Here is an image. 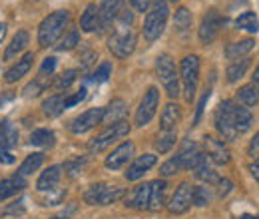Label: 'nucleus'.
<instances>
[{
  "label": "nucleus",
  "mask_w": 259,
  "mask_h": 219,
  "mask_svg": "<svg viewBox=\"0 0 259 219\" xmlns=\"http://www.w3.org/2000/svg\"><path fill=\"white\" fill-rule=\"evenodd\" d=\"M209 96H211V92H209V90H205V94L201 96V100H199V104H197V110H195V120H194V125L199 124V120H201V114H203V108H205V104H207V100H209Z\"/></svg>",
  "instance_id": "09e8293b"
},
{
  "label": "nucleus",
  "mask_w": 259,
  "mask_h": 219,
  "mask_svg": "<svg viewBox=\"0 0 259 219\" xmlns=\"http://www.w3.org/2000/svg\"><path fill=\"white\" fill-rule=\"evenodd\" d=\"M130 129H132V125H130V122H126V120H122V122H118V124L106 125V129H104L102 134H98L94 140H90L88 150H90L92 154H100V152L108 150L116 140L126 138L130 134Z\"/></svg>",
  "instance_id": "20e7f679"
},
{
  "label": "nucleus",
  "mask_w": 259,
  "mask_h": 219,
  "mask_svg": "<svg viewBox=\"0 0 259 219\" xmlns=\"http://www.w3.org/2000/svg\"><path fill=\"white\" fill-rule=\"evenodd\" d=\"M192 191H194L192 184H188V182L180 184V188L176 189V193L171 195V199L167 203V209L171 215H182L192 207Z\"/></svg>",
  "instance_id": "f8f14e48"
},
{
  "label": "nucleus",
  "mask_w": 259,
  "mask_h": 219,
  "mask_svg": "<svg viewBox=\"0 0 259 219\" xmlns=\"http://www.w3.org/2000/svg\"><path fill=\"white\" fill-rule=\"evenodd\" d=\"M76 211H78V203H76V201H70V203H66L64 207H62L52 219H70L72 215H76Z\"/></svg>",
  "instance_id": "a18cd8bd"
},
{
  "label": "nucleus",
  "mask_w": 259,
  "mask_h": 219,
  "mask_svg": "<svg viewBox=\"0 0 259 219\" xmlns=\"http://www.w3.org/2000/svg\"><path fill=\"white\" fill-rule=\"evenodd\" d=\"M158 106H160V90L152 86V88L144 94L142 102H140V108H138V112H136V125L144 127V125L150 124L152 118H154L156 112H158Z\"/></svg>",
  "instance_id": "9d476101"
},
{
  "label": "nucleus",
  "mask_w": 259,
  "mask_h": 219,
  "mask_svg": "<svg viewBox=\"0 0 259 219\" xmlns=\"http://www.w3.org/2000/svg\"><path fill=\"white\" fill-rule=\"evenodd\" d=\"M126 116V102L116 98L112 100L106 108H104V116H102V124L104 125H112V124H118L122 122Z\"/></svg>",
  "instance_id": "aec40b11"
},
{
  "label": "nucleus",
  "mask_w": 259,
  "mask_h": 219,
  "mask_svg": "<svg viewBox=\"0 0 259 219\" xmlns=\"http://www.w3.org/2000/svg\"><path fill=\"white\" fill-rule=\"evenodd\" d=\"M28 142H30V146H38V148H52L54 146V132L46 129V127L34 129Z\"/></svg>",
  "instance_id": "7c9ffc66"
},
{
  "label": "nucleus",
  "mask_w": 259,
  "mask_h": 219,
  "mask_svg": "<svg viewBox=\"0 0 259 219\" xmlns=\"http://www.w3.org/2000/svg\"><path fill=\"white\" fill-rule=\"evenodd\" d=\"M194 171H195V178H197V180H201V182H207V186H211V184H218V182H220V173L213 169L211 159H209L207 156L199 161V165L195 167Z\"/></svg>",
  "instance_id": "bb28decb"
},
{
  "label": "nucleus",
  "mask_w": 259,
  "mask_h": 219,
  "mask_svg": "<svg viewBox=\"0 0 259 219\" xmlns=\"http://www.w3.org/2000/svg\"><path fill=\"white\" fill-rule=\"evenodd\" d=\"M60 178H62V167L60 165H50L46 171L40 173L36 188H38V191H52L60 184Z\"/></svg>",
  "instance_id": "4be33fe9"
},
{
  "label": "nucleus",
  "mask_w": 259,
  "mask_h": 219,
  "mask_svg": "<svg viewBox=\"0 0 259 219\" xmlns=\"http://www.w3.org/2000/svg\"><path fill=\"white\" fill-rule=\"evenodd\" d=\"M76 44H80V32L76 30V28H72V30L68 32L64 38H62V42L58 44V50H60V52H64V50H72Z\"/></svg>",
  "instance_id": "a19ab883"
},
{
  "label": "nucleus",
  "mask_w": 259,
  "mask_h": 219,
  "mask_svg": "<svg viewBox=\"0 0 259 219\" xmlns=\"http://www.w3.org/2000/svg\"><path fill=\"white\" fill-rule=\"evenodd\" d=\"M156 163H158V156H154V154H144V156H140L128 167L126 180H128V182H136V180L144 178V173H146L148 169H152Z\"/></svg>",
  "instance_id": "f3484780"
},
{
  "label": "nucleus",
  "mask_w": 259,
  "mask_h": 219,
  "mask_svg": "<svg viewBox=\"0 0 259 219\" xmlns=\"http://www.w3.org/2000/svg\"><path fill=\"white\" fill-rule=\"evenodd\" d=\"M239 100L245 104V106H255L259 102V90L257 86L251 82V84H245L239 88Z\"/></svg>",
  "instance_id": "e433bc0d"
},
{
  "label": "nucleus",
  "mask_w": 259,
  "mask_h": 219,
  "mask_svg": "<svg viewBox=\"0 0 259 219\" xmlns=\"http://www.w3.org/2000/svg\"><path fill=\"white\" fill-rule=\"evenodd\" d=\"M26 46H28V32L18 30L16 34H14L12 42L8 44L6 52H4V60H12V58H14V56H18Z\"/></svg>",
  "instance_id": "c756f323"
},
{
  "label": "nucleus",
  "mask_w": 259,
  "mask_h": 219,
  "mask_svg": "<svg viewBox=\"0 0 259 219\" xmlns=\"http://www.w3.org/2000/svg\"><path fill=\"white\" fill-rule=\"evenodd\" d=\"M253 46H255V42L251 38H245V40H239V42H231V44L226 46V58L235 62V60L243 58L245 54H249L253 50Z\"/></svg>",
  "instance_id": "5701e85b"
},
{
  "label": "nucleus",
  "mask_w": 259,
  "mask_h": 219,
  "mask_svg": "<svg viewBox=\"0 0 259 219\" xmlns=\"http://www.w3.org/2000/svg\"><path fill=\"white\" fill-rule=\"evenodd\" d=\"M24 203H26L24 199L14 201L12 205H8V207L4 209V215H22V213H24V209H26V207H24Z\"/></svg>",
  "instance_id": "49530a36"
},
{
  "label": "nucleus",
  "mask_w": 259,
  "mask_h": 219,
  "mask_svg": "<svg viewBox=\"0 0 259 219\" xmlns=\"http://www.w3.org/2000/svg\"><path fill=\"white\" fill-rule=\"evenodd\" d=\"M203 148H205V156L209 157L213 163H218V165H226L229 163V150H227L226 142L224 140H218V138H213V136H205L203 138Z\"/></svg>",
  "instance_id": "4468645a"
},
{
  "label": "nucleus",
  "mask_w": 259,
  "mask_h": 219,
  "mask_svg": "<svg viewBox=\"0 0 259 219\" xmlns=\"http://www.w3.org/2000/svg\"><path fill=\"white\" fill-rule=\"evenodd\" d=\"M66 169H68V173L74 178V176H78V173H82V169H84V159H76V161H68L66 163Z\"/></svg>",
  "instance_id": "8fccbe9b"
},
{
  "label": "nucleus",
  "mask_w": 259,
  "mask_h": 219,
  "mask_svg": "<svg viewBox=\"0 0 259 219\" xmlns=\"http://www.w3.org/2000/svg\"><path fill=\"white\" fill-rule=\"evenodd\" d=\"M249 171H251V176L259 182V157L251 163V165H249Z\"/></svg>",
  "instance_id": "6e6d98bb"
},
{
  "label": "nucleus",
  "mask_w": 259,
  "mask_h": 219,
  "mask_svg": "<svg viewBox=\"0 0 259 219\" xmlns=\"http://www.w3.org/2000/svg\"><path fill=\"white\" fill-rule=\"evenodd\" d=\"M76 78H78V70H66L62 76L56 78V82H54V90H66V88H70L72 82H74Z\"/></svg>",
  "instance_id": "ea45409f"
},
{
  "label": "nucleus",
  "mask_w": 259,
  "mask_h": 219,
  "mask_svg": "<svg viewBox=\"0 0 259 219\" xmlns=\"http://www.w3.org/2000/svg\"><path fill=\"white\" fill-rule=\"evenodd\" d=\"M102 116H104V108H92V110H86L84 114H80L78 118L72 120L70 124V132L80 136V134H86L90 132L92 127H96L98 124H102Z\"/></svg>",
  "instance_id": "ddd939ff"
},
{
  "label": "nucleus",
  "mask_w": 259,
  "mask_h": 219,
  "mask_svg": "<svg viewBox=\"0 0 259 219\" xmlns=\"http://www.w3.org/2000/svg\"><path fill=\"white\" fill-rule=\"evenodd\" d=\"M231 189H233V184H231L227 178H220V182H218V197H226V195H229Z\"/></svg>",
  "instance_id": "de8ad7c7"
},
{
  "label": "nucleus",
  "mask_w": 259,
  "mask_h": 219,
  "mask_svg": "<svg viewBox=\"0 0 259 219\" xmlns=\"http://www.w3.org/2000/svg\"><path fill=\"white\" fill-rule=\"evenodd\" d=\"M32 62H34V54L32 52H28V54H24L18 62L14 64L8 72H6V76H4V80L8 82V84H14V82H18L22 76H26L28 72H30V68H32Z\"/></svg>",
  "instance_id": "412c9836"
},
{
  "label": "nucleus",
  "mask_w": 259,
  "mask_h": 219,
  "mask_svg": "<svg viewBox=\"0 0 259 219\" xmlns=\"http://www.w3.org/2000/svg\"><path fill=\"white\" fill-rule=\"evenodd\" d=\"M54 68H56V58H46L44 62H42V66H40V74H48V76H52V72H54Z\"/></svg>",
  "instance_id": "3c124183"
},
{
  "label": "nucleus",
  "mask_w": 259,
  "mask_h": 219,
  "mask_svg": "<svg viewBox=\"0 0 259 219\" xmlns=\"http://www.w3.org/2000/svg\"><path fill=\"white\" fill-rule=\"evenodd\" d=\"M226 24V18L218 12V10H209L203 20H201V26H199V40L203 44H209L211 40H215V36L220 34V30L224 28Z\"/></svg>",
  "instance_id": "9b49d317"
},
{
  "label": "nucleus",
  "mask_w": 259,
  "mask_h": 219,
  "mask_svg": "<svg viewBox=\"0 0 259 219\" xmlns=\"http://www.w3.org/2000/svg\"><path fill=\"white\" fill-rule=\"evenodd\" d=\"M86 98V88H82L76 94H54L48 100H44L42 104V112L48 118H58L60 114H64L68 108H74L76 104H80Z\"/></svg>",
  "instance_id": "423d86ee"
},
{
  "label": "nucleus",
  "mask_w": 259,
  "mask_h": 219,
  "mask_svg": "<svg viewBox=\"0 0 259 219\" xmlns=\"http://www.w3.org/2000/svg\"><path fill=\"white\" fill-rule=\"evenodd\" d=\"M4 36H6V24H4V22H0V42L4 40Z\"/></svg>",
  "instance_id": "4d7b16f0"
},
{
  "label": "nucleus",
  "mask_w": 259,
  "mask_h": 219,
  "mask_svg": "<svg viewBox=\"0 0 259 219\" xmlns=\"http://www.w3.org/2000/svg\"><path fill=\"white\" fill-rule=\"evenodd\" d=\"M136 32L132 26H126V24H118L116 30L112 32V36L108 38V48L114 56L118 58H128L130 54L136 50Z\"/></svg>",
  "instance_id": "7ed1b4c3"
},
{
  "label": "nucleus",
  "mask_w": 259,
  "mask_h": 219,
  "mask_svg": "<svg viewBox=\"0 0 259 219\" xmlns=\"http://www.w3.org/2000/svg\"><path fill=\"white\" fill-rule=\"evenodd\" d=\"M156 72H158V78H160L162 86L165 88L167 96L169 98H178L180 96V76L176 72V64H174V60L167 54L158 56V60H156Z\"/></svg>",
  "instance_id": "0eeeda50"
},
{
  "label": "nucleus",
  "mask_w": 259,
  "mask_h": 219,
  "mask_svg": "<svg viewBox=\"0 0 259 219\" xmlns=\"http://www.w3.org/2000/svg\"><path fill=\"white\" fill-rule=\"evenodd\" d=\"M110 76H112V64L102 62L96 68V72L92 74V80H94V82H98V84H102V82H106Z\"/></svg>",
  "instance_id": "79ce46f5"
},
{
  "label": "nucleus",
  "mask_w": 259,
  "mask_h": 219,
  "mask_svg": "<svg viewBox=\"0 0 259 219\" xmlns=\"http://www.w3.org/2000/svg\"><path fill=\"white\" fill-rule=\"evenodd\" d=\"M182 122V110H180V106L178 104H167L165 108H163L162 112V118H160V125H162V129H176L178 124Z\"/></svg>",
  "instance_id": "a878e982"
},
{
  "label": "nucleus",
  "mask_w": 259,
  "mask_h": 219,
  "mask_svg": "<svg viewBox=\"0 0 259 219\" xmlns=\"http://www.w3.org/2000/svg\"><path fill=\"white\" fill-rule=\"evenodd\" d=\"M180 78L184 84V96L188 102H192L195 98V90H197V80H199V58L192 54L186 56L182 64H180Z\"/></svg>",
  "instance_id": "6e6552de"
},
{
  "label": "nucleus",
  "mask_w": 259,
  "mask_h": 219,
  "mask_svg": "<svg viewBox=\"0 0 259 219\" xmlns=\"http://www.w3.org/2000/svg\"><path fill=\"white\" fill-rule=\"evenodd\" d=\"M122 8H124V0H102V6L98 8L100 10V26H102V30L112 26V22H116V18L122 12Z\"/></svg>",
  "instance_id": "a211bd4d"
},
{
  "label": "nucleus",
  "mask_w": 259,
  "mask_h": 219,
  "mask_svg": "<svg viewBox=\"0 0 259 219\" xmlns=\"http://www.w3.org/2000/svg\"><path fill=\"white\" fill-rule=\"evenodd\" d=\"M150 186H152L150 211H158V209H162L163 203H165V188H167V184L163 180H154V182H150Z\"/></svg>",
  "instance_id": "c85d7f7f"
},
{
  "label": "nucleus",
  "mask_w": 259,
  "mask_h": 219,
  "mask_svg": "<svg viewBox=\"0 0 259 219\" xmlns=\"http://www.w3.org/2000/svg\"><path fill=\"white\" fill-rule=\"evenodd\" d=\"M235 26L239 30H247L251 34H257L259 32V20L255 16V12H243L237 20H235Z\"/></svg>",
  "instance_id": "f704fd0d"
},
{
  "label": "nucleus",
  "mask_w": 259,
  "mask_h": 219,
  "mask_svg": "<svg viewBox=\"0 0 259 219\" xmlns=\"http://www.w3.org/2000/svg\"><path fill=\"white\" fill-rule=\"evenodd\" d=\"M150 2H152V0H130V4H132V6H134L138 12H148Z\"/></svg>",
  "instance_id": "864d4df0"
},
{
  "label": "nucleus",
  "mask_w": 259,
  "mask_h": 219,
  "mask_svg": "<svg viewBox=\"0 0 259 219\" xmlns=\"http://www.w3.org/2000/svg\"><path fill=\"white\" fill-rule=\"evenodd\" d=\"M64 197H66V189H52L44 197V203L42 205H60V203H64Z\"/></svg>",
  "instance_id": "37998d69"
},
{
  "label": "nucleus",
  "mask_w": 259,
  "mask_h": 219,
  "mask_svg": "<svg viewBox=\"0 0 259 219\" xmlns=\"http://www.w3.org/2000/svg\"><path fill=\"white\" fill-rule=\"evenodd\" d=\"M171 2H178V0H171Z\"/></svg>",
  "instance_id": "bf43d9fd"
},
{
  "label": "nucleus",
  "mask_w": 259,
  "mask_h": 219,
  "mask_svg": "<svg viewBox=\"0 0 259 219\" xmlns=\"http://www.w3.org/2000/svg\"><path fill=\"white\" fill-rule=\"evenodd\" d=\"M192 12L188 10V8H178L176 10V16H174V24H176V28H178V32H188L190 28H192Z\"/></svg>",
  "instance_id": "c9c22d12"
},
{
  "label": "nucleus",
  "mask_w": 259,
  "mask_h": 219,
  "mask_svg": "<svg viewBox=\"0 0 259 219\" xmlns=\"http://www.w3.org/2000/svg\"><path fill=\"white\" fill-rule=\"evenodd\" d=\"M233 120H235V129H237L239 136L245 134L253 124L251 112L247 108H243V106H237V104H233Z\"/></svg>",
  "instance_id": "cd10ccee"
},
{
  "label": "nucleus",
  "mask_w": 259,
  "mask_h": 219,
  "mask_svg": "<svg viewBox=\"0 0 259 219\" xmlns=\"http://www.w3.org/2000/svg\"><path fill=\"white\" fill-rule=\"evenodd\" d=\"M176 157H178L182 169H195V167L199 165V161L205 157V154L201 152V148H199L195 142L188 140V142H184L182 150L178 152V156Z\"/></svg>",
  "instance_id": "2eb2a0df"
},
{
  "label": "nucleus",
  "mask_w": 259,
  "mask_h": 219,
  "mask_svg": "<svg viewBox=\"0 0 259 219\" xmlns=\"http://www.w3.org/2000/svg\"><path fill=\"white\" fill-rule=\"evenodd\" d=\"M169 16V8H167V0H152L150 8L146 12V20H144V38L148 42L158 40L165 30V22Z\"/></svg>",
  "instance_id": "f03ea898"
},
{
  "label": "nucleus",
  "mask_w": 259,
  "mask_h": 219,
  "mask_svg": "<svg viewBox=\"0 0 259 219\" xmlns=\"http://www.w3.org/2000/svg\"><path fill=\"white\" fill-rule=\"evenodd\" d=\"M249 156L255 157V159L259 157V132L255 134V138L251 140V144H249Z\"/></svg>",
  "instance_id": "5fc2aeb1"
},
{
  "label": "nucleus",
  "mask_w": 259,
  "mask_h": 219,
  "mask_svg": "<svg viewBox=\"0 0 259 219\" xmlns=\"http://www.w3.org/2000/svg\"><path fill=\"white\" fill-rule=\"evenodd\" d=\"M150 195H152L150 182L142 184V186L132 189V193L126 197V205L132 209H150Z\"/></svg>",
  "instance_id": "6ab92c4d"
},
{
  "label": "nucleus",
  "mask_w": 259,
  "mask_h": 219,
  "mask_svg": "<svg viewBox=\"0 0 259 219\" xmlns=\"http://www.w3.org/2000/svg\"><path fill=\"white\" fill-rule=\"evenodd\" d=\"M255 86H257V90H259V66L255 68V74H253V80H251Z\"/></svg>",
  "instance_id": "13d9d810"
},
{
  "label": "nucleus",
  "mask_w": 259,
  "mask_h": 219,
  "mask_svg": "<svg viewBox=\"0 0 259 219\" xmlns=\"http://www.w3.org/2000/svg\"><path fill=\"white\" fill-rule=\"evenodd\" d=\"M251 66V60L249 58H243V60H235V62H231L227 66V82L229 84H235L239 78H243L245 76V72H247V68Z\"/></svg>",
  "instance_id": "2f4dec72"
},
{
  "label": "nucleus",
  "mask_w": 259,
  "mask_h": 219,
  "mask_svg": "<svg viewBox=\"0 0 259 219\" xmlns=\"http://www.w3.org/2000/svg\"><path fill=\"white\" fill-rule=\"evenodd\" d=\"M126 195V191L116 186H108V184H94L86 189L84 193V201L88 205H112L116 201H120Z\"/></svg>",
  "instance_id": "39448f33"
},
{
  "label": "nucleus",
  "mask_w": 259,
  "mask_h": 219,
  "mask_svg": "<svg viewBox=\"0 0 259 219\" xmlns=\"http://www.w3.org/2000/svg\"><path fill=\"white\" fill-rule=\"evenodd\" d=\"M176 140H178L176 129H162V134H158V140H156V150L160 154H167L176 146Z\"/></svg>",
  "instance_id": "473e14b6"
},
{
  "label": "nucleus",
  "mask_w": 259,
  "mask_h": 219,
  "mask_svg": "<svg viewBox=\"0 0 259 219\" xmlns=\"http://www.w3.org/2000/svg\"><path fill=\"white\" fill-rule=\"evenodd\" d=\"M80 28L84 32H94V30H102L100 26V10H98L96 4H88L82 18H80Z\"/></svg>",
  "instance_id": "393cba45"
},
{
  "label": "nucleus",
  "mask_w": 259,
  "mask_h": 219,
  "mask_svg": "<svg viewBox=\"0 0 259 219\" xmlns=\"http://www.w3.org/2000/svg\"><path fill=\"white\" fill-rule=\"evenodd\" d=\"M182 169V165H180V161H178V157L174 156L171 159H167L165 163L162 165V169H160V173H162L163 178H169V176H176L178 171Z\"/></svg>",
  "instance_id": "c03bdc74"
},
{
  "label": "nucleus",
  "mask_w": 259,
  "mask_h": 219,
  "mask_svg": "<svg viewBox=\"0 0 259 219\" xmlns=\"http://www.w3.org/2000/svg\"><path fill=\"white\" fill-rule=\"evenodd\" d=\"M68 22H70V12L68 10H56V12L48 14L38 26V44L42 48L54 46L58 42V38L64 34Z\"/></svg>",
  "instance_id": "f257e3e1"
},
{
  "label": "nucleus",
  "mask_w": 259,
  "mask_h": 219,
  "mask_svg": "<svg viewBox=\"0 0 259 219\" xmlns=\"http://www.w3.org/2000/svg\"><path fill=\"white\" fill-rule=\"evenodd\" d=\"M209 201H211L209 188H205V186H197V188H194V191H192V203H194V205L203 207V205H207Z\"/></svg>",
  "instance_id": "58836bf2"
},
{
  "label": "nucleus",
  "mask_w": 259,
  "mask_h": 219,
  "mask_svg": "<svg viewBox=\"0 0 259 219\" xmlns=\"http://www.w3.org/2000/svg\"><path fill=\"white\" fill-rule=\"evenodd\" d=\"M26 188V180L22 176H14V178H8V180H2L0 182V201L2 199H8L16 193H20L22 189Z\"/></svg>",
  "instance_id": "b1692460"
},
{
  "label": "nucleus",
  "mask_w": 259,
  "mask_h": 219,
  "mask_svg": "<svg viewBox=\"0 0 259 219\" xmlns=\"http://www.w3.org/2000/svg\"><path fill=\"white\" fill-rule=\"evenodd\" d=\"M132 156H134V144L132 142H124V144H120L110 156L106 157V167L112 169V171L122 169L132 159Z\"/></svg>",
  "instance_id": "dca6fc26"
},
{
  "label": "nucleus",
  "mask_w": 259,
  "mask_h": 219,
  "mask_svg": "<svg viewBox=\"0 0 259 219\" xmlns=\"http://www.w3.org/2000/svg\"><path fill=\"white\" fill-rule=\"evenodd\" d=\"M0 163H4V165L14 163V156L10 154V150L8 148H2V146H0Z\"/></svg>",
  "instance_id": "603ef678"
},
{
  "label": "nucleus",
  "mask_w": 259,
  "mask_h": 219,
  "mask_svg": "<svg viewBox=\"0 0 259 219\" xmlns=\"http://www.w3.org/2000/svg\"><path fill=\"white\" fill-rule=\"evenodd\" d=\"M42 163H44V154H40V152L30 154V156L22 161V165H20V169H18V176H22V178L30 176V173H32V171H36V169H38Z\"/></svg>",
  "instance_id": "72a5a7b5"
},
{
  "label": "nucleus",
  "mask_w": 259,
  "mask_h": 219,
  "mask_svg": "<svg viewBox=\"0 0 259 219\" xmlns=\"http://www.w3.org/2000/svg\"><path fill=\"white\" fill-rule=\"evenodd\" d=\"M233 104L235 102H231V100H224L215 112V127L222 134V138L229 140V142L239 138V134L235 129V120H233Z\"/></svg>",
  "instance_id": "1a4fd4ad"
},
{
  "label": "nucleus",
  "mask_w": 259,
  "mask_h": 219,
  "mask_svg": "<svg viewBox=\"0 0 259 219\" xmlns=\"http://www.w3.org/2000/svg\"><path fill=\"white\" fill-rule=\"evenodd\" d=\"M48 84H50V76L40 74L32 84H28V86L24 88V96H28V98H30V96H38L42 90H46V88H48Z\"/></svg>",
  "instance_id": "4c0bfd02"
}]
</instances>
